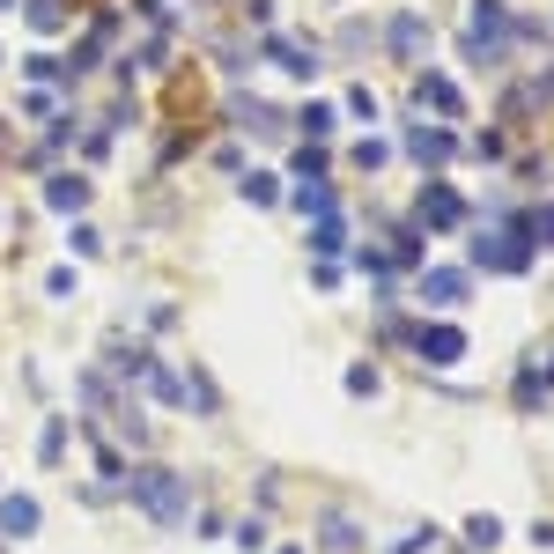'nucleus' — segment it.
<instances>
[{"label":"nucleus","mask_w":554,"mask_h":554,"mask_svg":"<svg viewBox=\"0 0 554 554\" xmlns=\"http://www.w3.org/2000/svg\"><path fill=\"white\" fill-rule=\"evenodd\" d=\"M133 495H141V510L156 525H185V510H193V495H185V481L170 466H148V473H133Z\"/></svg>","instance_id":"nucleus-1"},{"label":"nucleus","mask_w":554,"mask_h":554,"mask_svg":"<svg viewBox=\"0 0 554 554\" xmlns=\"http://www.w3.org/2000/svg\"><path fill=\"white\" fill-rule=\"evenodd\" d=\"M473 259L495 266V274H518V266L532 259V244L518 237V229H488V237H473Z\"/></svg>","instance_id":"nucleus-2"},{"label":"nucleus","mask_w":554,"mask_h":554,"mask_svg":"<svg viewBox=\"0 0 554 554\" xmlns=\"http://www.w3.org/2000/svg\"><path fill=\"white\" fill-rule=\"evenodd\" d=\"M385 37H392L399 60H422V52H429V23H422L414 8H407V15H392V30H385Z\"/></svg>","instance_id":"nucleus-3"},{"label":"nucleus","mask_w":554,"mask_h":554,"mask_svg":"<svg viewBox=\"0 0 554 554\" xmlns=\"http://www.w3.org/2000/svg\"><path fill=\"white\" fill-rule=\"evenodd\" d=\"M422 303H436V311L466 303V274H458V266H436V274H422Z\"/></svg>","instance_id":"nucleus-4"},{"label":"nucleus","mask_w":554,"mask_h":554,"mask_svg":"<svg viewBox=\"0 0 554 554\" xmlns=\"http://www.w3.org/2000/svg\"><path fill=\"white\" fill-rule=\"evenodd\" d=\"M407 148H414V163H422V170H444L458 141H451V133H429V126H422V133H407Z\"/></svg>","instance_id":"nucleus-5"},{"label":"nucleus","mask_w":554,"mask_h":554,"mask_svg":"<svg viewBox=\"0 0 554 554\" xmlns=\"http://www.w3.org/2000/svg\"><path fill=\"white\" fill-rule=\"evenodd\" d=\"M458 215H466V200H458L451 185H429V193H422V222H436V229H451Z\"/></svg>","instance_id":"nucleus-6"},{"label":"nucleus","mask_w":554,"mask_h":554,"mask_svg":"<svg viewBox=\"0 0 554 554\" xmlns=\"http://www.w3.org/2000/svg\"><path fill=\"white\" fill-rule=\"evenodd\" d=\"M458 355H466V333L458 326H429L422 333V362H458Z\"/></svg>","instance_id":"nucleus-7"},{"label":"nucleus","mask_w":554,"mask_h":554,"mask_svg":"<svg viewBox=\"0 0 554 554\" xmlns=\"http://www.w3.org/2000/svg\"><path fill=\"white\" fill-rule=\"evenodd\" d=\"M0 532H15V540L37 532V503H30V495H8V503H0Z\"/></svg>","instance_id":"nucleus-8"},{"label":"nucleus","mask_w":554,"mask_h":554,"mask_svg":"<svg viewBox=\"0 0 554 554\" xmlns=\"http://www.w3.org/2000/svg\"><path fill=\"white\" fill-rule=\"evenodd\" d=\"M414 97H422V104H436L444 119H458V89L444 82V74H422V82H414Z\"/></svg>","instance_id":"nucleus-9"},{"label":"nucleus","mask_w":554,"mask_h":554,"mask_svg":"<svg viewBox=\"0 0 554 554\" xmlns=\"http://www.w3.org/2000/svg\"><path fill=\"white\" fill-rule=\"evenodd\" d=\"M45 200L60 207V215H74V207L89 200V178H74V170H67V178H52V193H45Z\"/></svg>","instance_id":"nucleus-10"},{"label":"nucleus","mask_w":554,"mask_h":554,"mask_svg":"<svg viewBox=\"0 0 554 554\" xmlns=\"http://www.w3.org/2000/svg\"><path fill=\"white\" fill-rule=\"evenodd\" d=\"M274 67H289V74H318V60L303 45H289V37H274Z\"/></svg>","instance_id":"nucleus-11"},{"label":"nucleus","mask_w":554,"mask_h":554,"mask_svg":"<svg viewBox=\"0 0 554 554\" xmlns=\"http://www.w3.org/2000/svg\"><path fill=\"white\" fill-rule=\"evenodd\" d=\"M237 119L252 126V133H281V111H274V104H259V97H252V104H237Z\"/></svg>","instance_id":"nucleus-12"},{"label":"nucleus","mask_w":554,"mask_h":554,"mask_svg":"<svg viewBox=\"0 0 554 554\" xmlns=\"http://www.w3.org/2000/svg\"><path fill=\"white\" fill-rule=\"evenodd\" d=\"M355 547H362V540H355V525H348V518H333V525H326V554H355Z\"/></svg>","instance_id":"nucleus-13"},{"label":"nucleus","mask_w":554,"mask_h":554,"mask_svg":"<svg viewBox=\"0 0 554 554\" xmlns=\"http://www.w3.org/2000/svg\"><path fill=\"white\" fill-rule=\"evenodd\" d=\"M30 23H37V30H60L67 8H60V0H30Z\"/></svg>","instance_id":"nucleus-14"},{"label":"nucleus","mask_w":554,"mask_h":554,"mask_svg":"<svg viewBox=\"0 0 554 554\" xmlns=\"http://www.w3.org/2000/svg\"><path fill=\"white\" fill-rule=\"evenodd\" d=\"M244 200H259V207H274V200H281V185H274V178H244Z\"/></svg>","instance_id":"nucleus-15"},{"label":"nucleus","mask_w":554,"mask_h":554,"mask_svg":"<svg viewBox=\"0 0 554 554\" xmlns=\"http://www.w3.org/2000/svg\"><path fill=\"white\" fill-rule=\"evenodd\" d=\"M540 392H547V377L525 370V377H518V407H540Z\"/></svg>","instance_id":"nucleus-16"},{"label":"nucleus","mask_w":554,"mask_h":554,"mask_svg":"<svg viewBox=\"0 0 554 554\" xmlns=\"http://www.w3.org/2000/svg\"><path fill=\"white\" fill-rule=\"evenodd\" d=\"M348 392H355V399L377 392V370H370V362H355V370H348Z\"/></svg>","instance_id":"nucleus-17"},{"label":"nucleus","mask_w":554,"mask_h":554,"mask_svg":"<svg viewBox=\"0 0 554 554\" xmlns=\"http://www.w3.org/2000/svg\"><path fill=\"white\" fill-rule=\"evenodd\" d=\"M466 540H473V547H495V540H503V525H495V518H473Z\"/></svg>","instance_id":"nucleus-18"},{"label":"nucleus","mask_w":554,"mask_h":554,"mask_svg":"<svg viewBox=\"0 0 554 554\" xmlns=\"http://www.w3.org/2000/svg\"><path fill=\"white\" fill-rule=\"evenodd\" d=\"M303 133H318V141H326V133H333V111H326V104H311V111H303Z\"/></svg>","instance_id":"nucleus-19"},{"label":"nucleus","mask_w":554,"mask_h":554,"mask_svg":"<svg viewBox=\"0 0 554 554\" xmlns=\"http://www.w3.org/2000/svg\"><path fill=\"white\" fill-rule=\"evenodd\" d=\"M340 237H348V229H340V222L326 215V222H318V237H311V244H318V252H340Z\"/></svg>","instance_id":"nucleus-20"},{"label":"nucleus","mask_w":554,"mask_h":554,"mask_svg":"<svg viewBox=\"0 0 554 554\" xmlns=\"http://www.w3.org/2000/svg\"><path fill=\"white\" fill-rule=\"evenodd\" d=\"M540 237H547V244H554V207H547V215H540Z\"/></svg>","instance_id":"nucleus-21"},{"label":"nucleus","mask_w":554,"mask_h":554,"mask_svg":"<svg viewBox=\"0 0 554 554\" xmlns=\"http://www.w3.org/2000/svg\"><path fill=\"white\" fill-rule=\"evenodd\" d=\"M547 377H554V370H547Z\"/></svg>","instance_id":"nucleus-22"}]
</instances>
